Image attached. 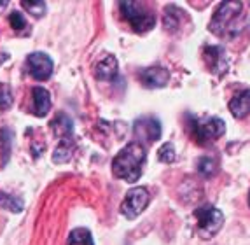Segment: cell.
<instances>
[{"instance_id":"ba28073f","label":"cell","mask_w":250,"mask_h":245,"mask_svg":"<svg viewBox=\"0 0 250 245\" xmlns=\"http://www.w3.org/2000/svg\"><path fill=\"white\" fill-rule=\"evenodd\" d=\"M30 75L37 81H46L53 74V60L44 53H32L26 58Z\"/></svg>"},{"instance_id":"7a4b0ae2","label":"cell","mask_w":250,"mask_h":245,"mask_svg":"<svg viewBox=\"0 0 250 245\" xmlns=\"http://www.w3.org/2000/svg\"><path fill=\"white\" fill-rule=\"evenodd\" d=\"M243 5L240 2H222L210 21V30L221 39H233L242 26Z\"/></svg>"},{"instance_id":"e0dca14e","label":"cell","mask_w":250,"mask_h":245,"mask_svg":"<svg viewBox=\"0 0 250 245\" xmlns=\"http://www.w3.org/2000/svg\"><path fill=\"white\" fill-rule=\"evenodd\" d=\"M0 208H5L9 212H21L23 201L16 196L7 195V193H0Z\"/></svg>"},{"instance_id":"ac0fdd59","label":"cell","mask_w":250,"mask_h":245,"mask_svg":"<svg viewBox=\"0 0 250 245\" xmlns=\"http://www.w3.org/2000/svg\"><path fill=\"white\" fill-rule=\"evenodd\" d=\"M198 172H200L203 177H213L217 172V161L215 158H210V156H205L198 161Z\"/></svg>"},{"instance_id":"cb8c5ba5","label":"cell","mask_w":250,"mask_h":245,"mask_svg":"<svg viewBox=\"0 0 250 245\" xmlns=\"http://www.w3.org/2000/svg\"><path fill=\"white\" fill-rule=\"evenodd\" d=\"M249 205H250V195H249Z\"/></svg>"},{"instance_id":"7402d4cb","label":"cell","mask_w":250,"mask_h":245,"mask_svg":"<svg viewBox=\"0 0 250 245\" xmlns=\"http://www.w3.org/2000/svg\"><path fill=\"white\" fill-rule=\"evenodd\" d=\"M0 144L4 146L2 154H4V165H5L7 159H9V154H11V132H9V130L0 132Z\"/></svg>"},{"instance_id":"ffe728a7","label":"cell","mask_w":250,"mask_h":245,"mask_svg":"<svg viewBox=\"0 0 250 245\" xmlns=\"http://www.w3.org/2000/svg\"><path fill=\"white\" fill-rule=\"evenodd\" d=\"M13 105V93H11V88L7 84H2L0 86V109H9Z\"/></svg>"},{"instance_id":"4fadbf2b","label":"cell","mask_w":250,"mask_h":245,"mask_svg":"<svg viewBox=\"0 0 250 245\" xmlns=\"http://www.w3.org/2000/svg\"><path fill=\"white\" fill-rule=\"evenodd\" d=\"M96 77L100 81H112L117 77V60L114 56H105L96 65Z\"/></svg>"},{"instance_id":"603a6c76","label":"cell","mask_w":250,"mask_h":245,"mask_svg":"<svg viewBox=\"0 0 250 245\" xmlns=\"http://www.w3.org/2000/svg\"><path fill=\"white\" fill-rule=\"evenodd\" d=\"M9 23H11V26H13L14 30H23V28H26V21H25V18H23V14H21V13H18V11L11 13V18H9Z\"/></svg>"},{"instance_id":"277c9868","label":"cell","mask_w":250,"mask_h":245,"mask_svg":"<svg viewBox=\"0 0 250 245\" xmlns=\"http://www.w3.org/2000/svg\"><path fill=\"white\" fill-rule=\"evenodd\" d=\"M191 128L194 133V138L200 146H208L210 142H215L221 138L226 132V123L221 117H210V119H192Z\"/></svg>"},{"instance_id":"d6986e66","label":"cell","mask_w":250,"mask_h":245,"mask_svg":"<svg viewBox=\"0 0 250 245\" xmlns=\"http://www.w3.org/2000/svg\"><path fill=\"white\" fill-rule=\"evenodd\" d=\"M158 158L163 163H173L175 161V149H173V144H163L158 151Z\"/></svg>"},{"instance_id":"9a60e30c","label":"cell","mask_w":250,"mask_h":245,"mask_svg":"<svg viewBox=\"0 0 250 245\" xmlns=\"http://www.w3.org/2000/svg\"><path fill=\"white\" fill-rule=\"evenodd\" d=\"M186 18V13L180 11L177 5H168L165 9V28L170 32H175L177 28H180V21Z\"/></svg>"},{"instance_id":"44dd1931","label":"cell","mask_w":250,"mask_h":245,"mask_svg":"<svg viewBox=\"0 0 250 245\" xmlns=\"http://www.w3.org/2000/svg\"><path fill=\"white\" fill-rule=\"evenodd\" d=\"M21 5H23L28 13L34 14V16H42L44 11H46V4H44V2H26V0H23Z\"/></svg>"},{"instance_id":"7c38bea8","label":"cell","mask_w":250,"mask_h":245,"mask_svg":"<svg viewBox=\"0 0 250 245\" xmlns=\"http://www.w3.org/2000/svg\"><path fill=\"white\" fill-rule=\"evenodd\" d=\"M32 96H34V114L37 117L47 116V112L51 111V96L47 93L46 88H34L32 89Z\"/></svg>"},{"instance_id":"30bf717a","label":"cell","mask_w":250,"mask_h":245,"mask_svg":"<svg viewBox=\"0 0 250 245\" xmlns=\"http://www.w3.org/2000/svg\"><path fill=\"white\" fill-rule=\"evenodd\" d=\"M203 56L210 72L217 75L228 72V58H226V51L221 46H207L203 51Z\"/></svg>"},{"instance_id":"6da1fadb","label":"cell","mask_w":250,"mask_h":245,"mask_svg":"<svg viewBox=\"0 0 250 245\" xmlns=\"http://www.w3.org/2000/svg\"><path fill=\"white\" fill-rule=\"evenodd\" d=\"M146 159V147L138 142H131L116 154V158L112 159V172L117 179H123L126 182H137L142 177Z\"/></svg>"},{"instance_id":"8992f818","label":"cell","mask_w":250,"mask_h":245,"mask_svg":"<svg viewBox=\"0 0 250 245\" xmlns=\"http://www.w3.org/2000/svg\"><path fill=\"white\" fill-rule=\"evenodd\" d=\"M150 201V195L146 187H133L126 193V198L121 203V214L126 219H135L147 208Z\"/></svg>"},{"instance_id":"8fae6325","label":"cell","mask_w":250,"mask_h":245,"mask_svg":"<svg viewBox=\"0 0 250 245\" xmlns=\"http://www.w3.org/2000/svg\"><path fill=\"white\" fill-rule=\"evenodd\" d=\"M229 111L236 119H245L250 114V89H243L229 102Z\"/></svg>"},{"instance_id":"9c48e42d","label":"cell","mask_w":250,"mask_h":245,"mask_svg":"<svg viewBox=\"0 0 250 245\" xmlns=\"http://www.w3.org/2000/svg\"><path fill=\"white\" fill-rule=\"evenodd\" d=\"M138 79L146 88H165L170 79V72L165 67H147L138 72Z\"/></svg>"},{"instance_id":"3957f363","label":"cell","mask_w":250,"mask_h":245,"mask_svg":"<svg viewBox=\"0 0 250 245\" xmlns=\"http://www.w3.org/2000/svg\"><path fill=\"white\" fill-rule=\"evenodd\" d=\"M121 9V14L128 20V23L131 25V28L138 33H146L149 32L156 23V18L152 13H149L142 4L138 2H121L119 4Z\"/></svg>"},{"instance_id":"52a82bcc","label":"cell","mask_w":250,"mask_h":245,"mask_svg":"<svg viewBox=\"0 0 250 245\" xmlns=\"http://www.w3.org/2000/svg\"><path fill=\"white\" fill-rule=\"evenodd\" d=\"M133 132L138 144H142V142L150 144V142L159 140V137H161V123L156 117H140L135 121Z\"/></svg>"},{"instance_id":"5b68a950","label":"cell","mask_w":250,"mask_h":245,"mask_svg":"<svg viewBox=\"0 0 250 245\" xmlns=\"http://www.w3.org/2000/svg\"><path fill=\"white\" fill-rule=\"evenodd\" d=\"M194 217L198 221V229L203 238H212L224 224V214L213 205H203L194 210Z\"/></svg>"},{"instance_id":"5bb4252c","label":"cell","mask_w":250,"mask_h":245,"mask_svg":"<svg viewBox=\"0 0 250 245\" xmlns=\"http://www.w3.org/2000/svg\"><path fill=\"white\" fill-rule=\"evenodd\" d=\"M51 128L60 137V140H68V138H72V133H74L70 117L65 116V114H58L54 117V121L51 123Z\"/></svg>"},{"instance_id":"2e32d148","label":"cell","mask_w":250,"mask_h":245,"mask_svg":"<svg viewBox=\"0 0 250 245\" xmlns=\"http://www.w3.org/2000/svg\"><path fill=\"white\" fill-rule=\"evenodd\" d=\"M67 245H95V244H93V237L88 229L77 228L68 235Z\"/></svg>"}]
</instances>
